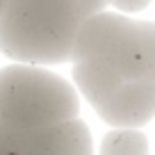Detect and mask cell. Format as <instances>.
Listing matches in <instances>:
<instances>
[{"mask_svg": "<svg viewBox=\"0 0 155 155\" xmlns=\"http://www.w3.org/2000/svg\"><path fill=\"white\" fill-rule=\"evenodd\" d=\"M110 0H9L0 16V53L18 64L71 62L82 23Z\"/></svg>", "mask_w": 155, "mask_h": 155, "instance_id": "obj_1", "label": "cell"}, {"mask_svg": "<svg viewBox=\"0 0 155 155\" xmlns=\"http://www.w3.org/2000/svg\"><path fill=\"white\" fill-rule=\"evenodd\" d=\"M78 114V91L62 75L30 64L0 68V135L41 130Z\"/></svg>", "mask_w": 155, "mask_h": 155, "instance_id": "obj_2", "label": "cell"}, {"mask_svg": "<svg viewBox=\"0 0 155 155\" xmlns=\"http://www.w3.org/2000/svg\"><path fill=\"white\" fill-rule=\"evenodd\" d=\"M103 59L123 80H155V23L101 12L82 23L71 62Z\"/></svg>", "mask_w": 155, "mask_h": 155, "instance_id": "obj_3", "label": "cell"}, {"mask_svg": "<svg viewBox=\"0 0 155 155\" xmlns=\"http://www.w3.org/2000/svg\"><path fill=\"white\" fill-rule=\"evenodd\" d=\"M0 144L16 155H94L91 132L80 116L32 132L0 135Z\"/></svg>", "mask_w": 155, "mask_h": 155, "instance_id": "obj_4", "label": "cell"}, {"mask_svg": "<svg viewBox=\"0 0 155 155\" xmlns=\"http://www.w3.org/2000/svg\"><path fill=\"white\" fill-rule=\"evenodd\" d=\"M96 114L112 128H141L155 116V80H123Z\"/></svg>", "mask_w": 155, "mask_h": 155, "instance_id": "obj_5", "label": "cell"}, {"mask_svg": "<svg viewBox=\"0 0 155 155\" xmlns=\"http://www.w3.org/2000/svg\"><path fill=\"white\" fill-rule=\"evenodd\" d=\"M73 80H75V87L80 89V94L94 107H98L123 82V78L103 59L73 62Z\"/></svg>", "mask_w": 155, "mask_h": 155, "instance_id": "obj_6", "label": "cell"}, {"mask_svg": "<svg viewBox=\"0 0 155 155\" xmlns=\"http://www.w3.org/2000/svg\"><path fill=\"white\" fill-rule=\"evenodd\" d=\"M98 155H150V141L139 128H112L103 137Z\"/></svg>", "mask_w": 155, "mask_h": 155, "instance_id": "obj_7", "label": "cell"}, {"mask_svg": "<svg viewBox=\"0 0 155 155\" xmlns=\"http://www.w3.org/2000/svg\"><path fill=\"white\" fill-rule=\"evenodd\" d=\"M110 5L123 12V14H137V12L146 9L150 5V0H110Z\"/></svg>", "mask_w": 155, "mask_h": 155, "instance_id": "obj_8", "label": "cell"}, {"mask_svg": "<svg viewBox=\"0 0 155 155\" xmlns=\"http://www.w3.org/2000/svg\"><path fill=\"white\" fill-rule=\"evenodd\" d=\"M0 155H16L14 150H9V148H5V146L0 144Z\"/></svg>", "mask_w": 155, "mask_h": 155, "instance_id": "obj_9", "label": "cell"}, {"mask_svg": "<svg viewBox=\"0 0 155 155\" xmlns=\"http://www.w3.org/2000/svg\"><path fill=\"white\" fill-rule=\"evenodd\" d=\"M7 2H9V0H0V16H2V12H5V7H7Z\"/></svg>", "mask_w": 155, "mask_h": 155, "instance_id": "obj_10", "label": "cell"}]
</instances>
